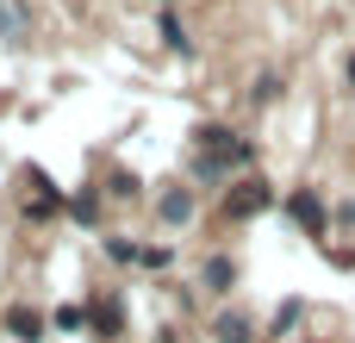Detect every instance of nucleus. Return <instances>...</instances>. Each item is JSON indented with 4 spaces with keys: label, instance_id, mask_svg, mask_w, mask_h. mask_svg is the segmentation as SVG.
<instances>
[{
    "label": "nucleus",
    "instance_id": "3",
    "mask_svg": "<svg viewBox=\"0 0 355 343\" xmlns=\"http://www.w3.org/2000/svg\"><path fill=\"white\" fill-rule=\"evenodd\" d=\"M349 81H355V56H349Z\"/></svg>",
    "mask_w": 355,
    "mask_h": 343
},
{
    "label": "nucleus",
    "instance_id": "1",
    "mask_svg": "<svg viewBox=\"0 0 355 343\" xmlns=\"http://www.w3.org/2000/svg\"><path fill=\"white\" fill-rule=\"evenodd\" d=\"M293 219L312 225V231H324V206H318V194H293Z\"/></svg>",
    "mask_w": 355,
    "mask_h": 343
},
{
    "label": "nucleus",
    "instance_id": "2",
    "mask_svg": "<svg viewBox=\"0 0 355 343\" xmlns=\"http://www.w3.org/2000/svg\"><path fill=\"white\" fill-rule=\"evenodd\" d=\"M218 337H225V343H250V319H225Z\"/></svg>",
    "mask_w": 355,
    "mask_h": 343
}]
</instances>
